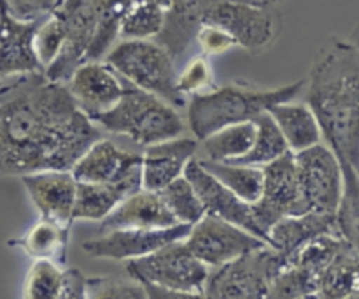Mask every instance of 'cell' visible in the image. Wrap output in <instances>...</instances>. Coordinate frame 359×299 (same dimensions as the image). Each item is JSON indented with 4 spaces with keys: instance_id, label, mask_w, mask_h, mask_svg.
Wrapping results in <instances>:
<instances>
[{
    "instance_id": "6da1fadb",
    "label": "cell",
    "mask_w": 359,
    "mask_h": 299,
    "mask_svg": "<svg viewBox=\"0 0 359 299\" xmlns=\"http://www.w3.org/2000/svg\"><path fill=\"white\" fill-rule=\"evenodd\" d=\"M105 133L44 72L0 79V177L72 170Z\"/></svg>"
},
{
    "instance_id": "7a4b0ae2",
    "label": "cell",
    "mask_w": 359,
    "mask_h": 299,
    "mask_svg": "<svg viewBox=\"0 0 359 299\" xmlns=\"http://www.w3.org/2000/svg\"><path fill=\"white\" fill-rule=\"evenodd\" d=\"M305 104L340 167L359 172V55L349 39L332 37L319 49L305 81Z\"/></svg>"
},
{
    "instance_id": "3957f363",
    "label": "cell",
    "mask_w": 359,
    "mask_h": 299,
    "mask_svg": "<svg viewBox=\"0 0 359 299\" xmlns=\"http://www.w3.org/2000/svg\"><path fill=\"white\" fill-rule=\"evenodd\" d=\"M305 90V81L263 90L248 83L224 84L188 100V126L196 140L226 126L255 121L279 104L293 102Z\"/></svg>"
},
{
    "instance_id": "277c9868",
    "label": "cell",
    "mask_w": 359,
    "mask_h": 299,
    "mask_svg": "<svg viewBox=\"0 0 359 299\" xmlns=\"http://www.w3.org/2000/svg\"><path fill=\"white\" fill-rule=\"evenodd\" d=\"M91 121L105 135L126 139L139 147V151L153 144L177 139L184 132V121L177 109L128 81L118 104L104 114L95 116Z\"/></svg>"
},
{
    "instance_id": "5b68a950",
    "label": "cell",
    "mask_w": 359,
    "mask_h": 299,
    "mask_svg": "<svg viewBox=\"0 0 359 299\" xmlns=\"http://www.w3.org/2000/svg\"><path fill=\"white\" fill-rule=\"evenodd\" d=\"M102 62L130 84L172 107L182 109L188 105V98L179 90L177 63L154 39H121Z\"/></svg>"
},
{
    "instance_id": "8992f818",
    "label": "cell",
    "mask_w": 359,
    "mask_h": 299,
    "mask_svg": "<svg viewBox=\"0 0 359 299\" xmlns=\"http://www.w3.org/2000/svg\"><path fill=\"white\" fill-rule=\"evenodd\" d=\"M202 25L226 34L237 48L258 53L270 48L280 34V14L273 4L255 0H210Z\"/></svg>"
},
{
    "instance_id": "52a82bcc",
    "label": "cell",
    "mask_w": 359,
    "mask_h": 299,
    "mask_svg": "<svg viewBox=\"0 0 359 299\" xmlns=\"http://www.w3.org/2000/svg\"><path fill=\"white\" fill-rule=\"evenodd\" d=\"M286 258L270 245L248 252L231 263L209 270L203 296L207 299H266L273 277Z\"/></svg>"
},
{
    "instance_id": "ba28073f",
    "label": "cell",
    "mask_w": 359,
    "mask_h": 299,
    "mask_svg": "<svg viewBox=\"0 0 359 299\" xmlns=\"http://www.w3.org/2000/svg\"><path fill=\"white\" fill-rule=\"evenodd\" d=\"M126 273L139 284L203 293L209 268L189 251L184 240H179L158 249L153 254L126 261Z\"/></svg>"
},
{
    "instance_id": "9c48e42d",
    "label": "cell",
    "mask_w": 359,
    "mask_h": 299,
    "mask_svg": "<svg viewBox=\"0 0 359 299\" xmlns=\"http://www.w3.org/2000/svg\"><path fill=\"white\" fill-rule=\"evenodd\" d=\"M293 156L305 210L335 216L344 186L339 158L325 142Z\"/></svg>"
},
{
    "instance_id": "30bf717a",
    "label": "cell",
    "mask_w": 359,
    "mask_h": 299,
    "mask_svg": "<svg viewBox=\"0 0 359 299\" xmlns=\"http://www.w3.org/2000/svg\"><path fill=\"white\" fill-rule=\"evenodd\" d=\"M184 244L209 270L269 245L249 231L212 216H203L193 224Z\"/></svg>"
},
{
    "instance_id": "8fae6325",
    "label": "cell",
    "mask_w": 359,
    "mask_h": 299,
    "mask_svg": "<svg viewBox=\"0 0 359 299\" xmlns=\"http://www.w3.org/2000/svg\"><path fill=\"white\" fill-rule=\"evenodd\" d=\"M252 212L265 235L283 217L307 214L298 186L293 153H286L263 167L262 196L252 203Z\"/></svg>"
},
{
    "instance_id": "7c38bea8",
    "label": "cell",
    "mask_w": 359,
    "mask_h": 299,
    "mask_svg": "<svg viewBox=\"0 0 359 299\" xmlns=\"http://www.w3.org/2000/svg\"><path fill=\"white\" fill-rule=\"evenodd\" d=\"M56 13L63 21V44L56 58L46 67L44 76L53 83H63L86 63L88 51L95 34L90 0H62Z\"/></svg>"
},
{
    "instance_id": "4fadbf2b",
    "label": "cell",
    "mask_w": 359,
    "mask_h": 299,
    "mask_svg": "<svg viewBox=\"0 0 359 299\" xmlns=\"http://www.w3.org/2000/svg\"><path fill=\"white\" fill-rule=\"evenodd\" d=\"M70 172L77 182H128L142 188V151L126 149L114 140L102 137L88 147Z\"/></svg>"
},
{
    "instance_id": "5bb4252c",
    "label": "cell",
    "mask_w": 359,
    "mask_h": 299,
    "mask_svg": "<svg viewBox=\"0 0 359 299\" xmlns=\"http://www.w3.org/2000/svg\"><path fill=\"white\" fill-rule=\"evenodd\" d=\"M191 226L175 224L160 230H116L84 242L83 251L95 259L132 261L144 258L172 242L184 240Z\"/></svg>"
},
{
    "instance_id": "9a60e30c",
    "label": "cell",
    "mask_w": 359,
    "mask_h": 299,
    "mask_svg": "<svg viewBox=\"0 0 359 299\" xmlns=\"http://www.w3.org/2000/svg\"><path fill=\"white\" fill-rule=\"evenodd\" d=\"M184 177L191 182L195 191L198 193L205 216H212L235 224V226L242 228V230L249 231L255 237L266 242V235L256 223L251 203L238 198L233 191H230L226 186L221 184L216 177H212L196 158H193L186 165Z\"/></svg>"
},
{
    "instance_id": "2e32d148",
    "label": "cell",
    "mask_w": 359,
    "mask_h": 299,
    "mask_svg": "<svg viewBox=\"0 0 359 299\" xmlns=\"http://www.w3.org/2000/svg\"><path fill=\"white\" fill-rule=\"evenodd\" d=\"M67 88L81 111L93 119L118 104L126 81L105 62H86L67 81Z\"/></svg>"
},
{
    "instance_id": "e0dca14e",
    "label": "cell",
    "mask_w": 359,
    "mask_h": 299,
    "mask_svg": "<svg viewBox=\"0 0 359 299\" xmlns=\"http://www.w3.org/2000/svg\"><path fill=\"white\" fill-rule=\"evenodd\" d=\"M42 219L72 226L77 181L70 170H44L20 177Z\"/></svg>"
},
{
    "instance_id": "ac0fdd59",
    "label": "cell",
    "mask_w": 359,
    "mask_h": 299,
    "mask_svg": "<svg viewBox=\"0 0 359 299\" xmlns=\"http://www.w3.org/2000/svg\"><path fill=\"white\" fill-rule=\"evenodd\" d=\"M41 21H20L0 9V79L44 72L35 53V32Z\"/></svg>"
},
{
    "instance_id": "d6986e66",
    "label": "cell",
    "mask_w": 359,
    "mask_h": 299,
    "mask_svg": "<svg viewBox=\"0 0 359 299\" xmlns=\"http://www.w3.org/2000/svg\"><path fill=\"white\" fill-rule=\"evenodd\" d=\"M198 153V140L177 137L142 149V189L161 191L184 175V168Z\"/></svg>"
},
{
    "instance_id": "ffe728a7",
    "label": "cell",
    "mask_w": 359,
    "mask_h": 299,
    "mask_svg": "<svg viewBox=\"0 0 359 299\" xmlns=\"http://www.w3.org/2000/svg\"><path fill=\"white\" fill-rule=\"evenodd\" d=\"M179 224L154 191L139 189L126 196L105 219L100 221V233L116 230H160Z\"/></svg>"
},
{
    "instance_id": "44dd1931",
    "label": "cell",
    "mask_w": 359,
    "mask_h": 299,
    "mask_svg": "<svg viewBox=\"0 0 359 299\" xmlns=\"http://www.w3.org/2000/svg\"><path fill=\"white\" fill-rule=\"evenodd\" d=\"M323 235H339L335 216L307 212L300 214V216H287L277 221L269 230L266 244L280 256H284L286 261H290L302 247Z\"/></svg>"
},
{
    "instance_id": "7402d4cb",
    "label": "cell",
    "mask_w": 359,
    "mask_h": 299,
    "mask_svg": "<svg viewBox=\"0 0 359 299\" xmlns=\"http://www.w3.org/2000/svg\"><path fill=\"white\" fill-rule=\"evenodd\" d=\"M210 0H170L161 32L154 41L163 46L175 63L181 62L196 42L202 14Z\"/></svg>"
},
{
    "instance_id": "603a6c76",
    "label": "cell",
    "mask_w": 359,
    "mask_h": 299,
    "mask_svg": "<svg viewBox=\"0 0 359 299\" xmlns=\"http://www.w3.org/2000/svg\"><path fill=\"white\" fill-rule=\"evenodd\" d=\"M269 114L276 121L280 135L293 154L323 142L318 118L307 104H294V100L286 102L270 109Z\"/></svg>"
},
{
    "instance_id": "cb8c5ba5",
    "label": "cell",
    "mask_w": 359,
    "mask_h": 299,
    "mask_svg": "<svg viewBox=\"0 0 359 299\" xmlns=\"http://www.w3.org/2000/svg\"><path fill=\"white\" fill-rule=\"evenodd\" d=\"M70 226L56 221H37L23 237L7 242L9 247H18L30 256L34 261H53L56 265L65 263L67 245H69Z\"/></svg>"
},
{
    "instance_id": "d4e9b609",
    "label": "cell",
    "mask_w": 359,
    "mask_h": 299,
    "mask_svg": "<svg viewBox=\"0 0 359 299\" xmlns=\"http://www.w3.org/2000/svg\"><path fill=\"white\" fill-rule=\"evenodd\" d=\"M139 186L119 182V184H93L77 182L76 202H74V221H98L109 216L126 196L139 191Z\"/></svg>"
},
{
    "instance_id": "484cf974",
    "label": "cell",
    "mask_w": 359,
    "mask_h": 299,
    "mask_svg": "<svg viewBox=\"0 0 359 299\" xmlns=\"http://www.w3.org/2000/svg\"><path fill=\"white\" fill-rule=\"evenodd\" d=\"M255 137L256 128L252 121L226 126V128L217 130L205 139L198 140L196 158L202 161L233 163L251 149L255 144Z\"/></svg>"
},
{
    "instance_id": "4316f807",
    "label": "cell",
    "mask_w": 359,
    "mask_h": 299,
    "mask_svg": "<svg viewBox=\"0 0 359 299\" xmlns=\"http://www.w3.org/2000/svg\"><path fill=\"white\" fill-rule=\"evenodd\" d=\"M359 293V254L349 245L339 252L316 284V299H349Z\"/></svg>"
},
{
    "instance_id": "83f0119b",
    "label": "cell",
    "mask_w": 359,
    "mask_h": 299,
    "mask_svg": "<svg viewBox=\"0 0 359 299\" xmlns=\"http://www.w3.org/2000/svg\"><path fill=\"white\" fill-rule=\"evenodd\" d=\"M132 0H90L95 21V34L86 62H102L119 41L121 21Z\"/></svg>"
},
{
    "instance_id": "f1b7e54d",
    "label": "cell",
    "mask_w": 359,
    "mask_h": 299,
    "mask_svg": "<svg viewBox=\"0 0 359 299\" xmlns=\"http://www.w3.org/2000/svg\"><path fill=\"white\" fill-rule=\"evenodd\" d=\"M198 161L212 177H216L221 184L226 186L244 202L252 205L262 196L263 168L237 163H219V161Z\"/></svg>"
},
{
    "instance_id": "f546056e",
    "label": "cell",
    "mask_w": 359,
    "mask_h": 299,
    "mask_svg": "<svg viewBox=\"0 0 359 299\" xmlns=\"http://www.w3.org/2000/svg\"><path fill=\"white\" fill-rule=\"evenodd\" d=\"M252 123H255L256 128L255 144H252L251 149H249L241 160L233 161V163L263 168L269 163H272V161L279 160V158L284 156L286 153H291L286 140L280 135L276 121H273L272 116H270L269 112L258 116Z\"/></svg>"
},
{
    "instance_id": "4dcf8cb0",
    "label": "cell",
    "mask_w": 359,
    "mask_h": 299,
    "mask_svg": "<svg viewBox=\"0 0 359 299\" xmlns=\"http://www.w3.org/2000/svg\"><path fill=\"white\" fill-rule=\"evenodd\" d=\"M342 196L335 212L337 230L342 240L359 254V172L342 168Z\"/></svg>"
},
{
    "instance_id": "1f68e13d",
    "label": "cell",
    "mask_w": 359,
    "mask_h": 299,
    "mask_svg": "<svg viewBox=\"0 0 359 299\" xmlns=\"http://www.w3.org/2000/svg\"><path fill=\"white\" fill-rule=\"evenodd\" d=\"M167 7L149 0H132L119 28L121 39H156L167 16Z\"/></svg>"
},
{
    "instance_id": "d6a6232c",
    "label": "cell",
    "mask_w": 359,
    "mask_h": 299,
    "mask_svg": "<svg viewBox=\"0 0 359 299\" xmlns=\"http://www.w3.org/2000/svg\"><path fill=\"white\" fill-rule=\"evenodd\" d=\"M158 195L161 196L167 209L170 210V214L179 224L193 226L205 216L198 193L195 191L191 182L184 175L165 186L161 191H158Z\"/></svg>"
},
{
    "instance_id": "836d02e7",
    "label": "cell",
    "mask_w": 359,
    "mask_h": 299,
    "mask_svg": "<svg viewBox=\"0 0 359 299\" xmlns=\"http://www.w3.org/2000/svg\"><path fill=\"white\" fill-rule=\"evenodd\" d=\"M346 245L347 242L342 240L339 235H323V237H318L312 242H309L287 263L300 266V268H304L305 272H309L318 280L319 275L328 268L330 263L339 256V252Z\"/></svg>"
},
{
    "instance_id": "e575fe53",
    "label": "cell",
    "mask_w": 359,
    "mask_h": 299,
    "mask_svg": "<svg viewBox=\"0 0 359 299\" xmlns=\"http://www.w3.org/2000/svg\"><path fill=\"white\" fill-rule=\"evenodd\" d=\"M318 280L297 265L286 263L270 284L266 299H300L316 294Z\"/></svg>"
},
{
    "instance_id": "d590c367",
    "label": "cell",
    "mask_w": 359,
    "mask_h": 299,
    "mask_svg": "<svg viewBox=\"0 0 359 299\" xmlns=\"http://www.w3.org/2000/svg\"><path fill=\"white\" fill-rule=\"evenodd\" d=\"M65 268L53 261H34L25 279L23 299H55L63 282Z\"/></svg>"
},
{
    "instance_id": "8d00e7d4",
    "label": "cell",
    "mask_w": 359,
    "mask_h": 299,
    "mask_svg": "<svg viewBox=\"0 0 359 299\" xmlns=\"http://www.w3.org/2000/svg\"><path fill=\"white\" fill-rule=\"evenodd\" d=\"M63 44V21L56 9L41 21L35 32V53L42 69L56 58Z\"/></svg>"
},
{
    "instance_id": "74e56055",
    "label": "cell",
    "mask_w": 359,
    "mask_h": 299,
    "mask_svg": "<svg viewBox=\"0 0 359 299\" xmlns=\"http://www.w3.org/2000/svg\"><path fill=\"white\" fill-rule=\"evenodd\" d=\"M214 76L212 69L207 56H196L191 58L182 72L179 74V90L186 95V97H193V95L207 93V91L214 90Z\"/></svg>"
},
{
    "instance_id": "f35d334b",
    "label": "cell",
    "mask_w": 359,
    "mask_h": 299,
    "mask_svg": "<svg viewBox=\"0 0 359 299\" xmlns=\"http://www.w3.org/2000/svg\"><path fill=\"white\" fill-rule=\"evenodd\" d=\"M88 299H147L142 284L118 279H88Z\"/></svg>"
},
{
    "instance_id": "ab89813d",
    "label": "cell",
    "mask_w": 359,
    "mask_h": 299,
    "mask_svg": "<svg viewBox=\"0 0 359 299\" xmlns=\"http://www.w3.org/2000/svg\"><path fill=\"white\" fill-rule=\"evenodd\" d=\"M4 9L20 21H42L58 6V0H0Z\"/></svg>"
},
{
    "instance_id": "60d3db41",
    "label": "cell",
    "mask_w": 359,
    "mask_h": 299,
    "mask_svg": "<svg viewBox=\"0 0 359 299\" xmlns=\"http://www.w3.org/2000/svg\"><path fill=\"white\" fill-rule=\"evenodd\" d=\"M196 44L202 48L203 56L219 55V53L235 48L233 41L226 34L214 27H205V25H202L198 34H196Z\"/></svg>"
},
{
    "instance_id": "b9f144b4",
    "label": "cell",
    "mask_w": 359,
    "mask_h": 299,
    "mask_svg": "<svg viewBox=\"0 0 359 299\" xmlns=\"http://www.w3.org/2000/svg\"><path fill=\"white\" fill-rule=\"evenodd\" d=\"M55 299H88V279L76 268H67Z\"/></svg>"
},
{
    "instance_id": "7bdbcfd3",
    "label": "cell",
    "mask_w": 359,
    "mask_h": 299,
    "mask_svg": "<svg viewBox=\"0 0 359 299\" xmlns=\"http://www.w3.org/2000/svg\"><path fill=\"white\" fill-rule=\"evenodd\" d=\"M147 299H207L203 293H188V291H172L163 287L142 284Z\"/></svg>"
},
{
    "instance_id": "ee69618b",
    "label": "cell",
    "mask_w": 359,
    "mask_h": 299,
    "mask_svg": "<svg viewBox=\"0 0 359 299\" xmlns=\"http://www.w3.org/2000/svg\"><path fill=\"white\" fill-rule=\"evenodd\" d=\"M349 41L353 42V46H354V48H356V51H358V55H359V25L356 27V30L353 32V35H351Z\"/></svg>"
},
{
    "instance_id": "f6af8a7d",
    "label": "cell",
    "mask_w": 359,
    "mask_h": 299,
    "mask_svg": "<svg viewBox=\"0 0 359 299\" xmlns=\"http://www.w3.org/2000/svg\"><path fill=\"white\" fill-rule=\"evenodd\" d=\"M255 2H265V4H273V6H276V4L283 2V0H255Z\"/></svg>"
},
{
    "instance_id": "bcb514c9",
    "label": "cell",
    "mask_w": 359,
    "mask_h": 299,
    "mask_svg": "<svg viewBox=\"0 0 359 299\" xmlns=\"http://www.w3.org/2000/svg\"><path fill=\"white\" fill-rule=\"evenodd\" d=\"M300 299H316L314 296H309V298H300Z\"/></svg>"
},
{
    "instance_id": "7dc6e473",
    "label": "cell",
    "mask_w": 359,
    "mask_h": 299,
    "mask_svg": "<svg viewBox=\"0 0 359 299\" xmlns=\"http://www.w3.org/2000/svg\"><path fill=\"white\" fill-rule=\"evenodd\" d=\"M0 9H2V2H0Z\"/></svg>"
},
{
    "instance_id": "c3c4849f",
    "label": "cell",
    "mask_w": 359,
    "mask_h": 299,
    "mask_svg": "<svg viewBox=\"0 0 359 299\" xmlns=\"http://www.w3.org/2000/svg\"><path fill=\"white\" fill-rule=\"evenodd\" d=\"M60 2H62V0H58V4H60Z\"/></svg>"
}]
</instances>
